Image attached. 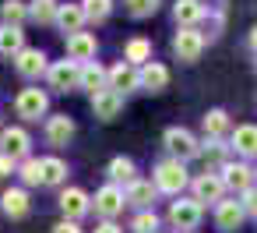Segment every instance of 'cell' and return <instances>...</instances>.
Wrapping results in <instances>:
<instances>
[{
    "label": "cell",
    "instance_id": "obj_1",
    "mask_svg": "<svg viewBox=\"0 0 257 233\" xmlns=\"http://www.w3.org/2000/svg\"><path fill=\"white\" fill-rule=\"evenodd\" d=\"M152 184H155V191L180 198V194H183V187L190 184V173H187V166H183L180 159H162V163L155 166V177H152Z\"/></svg>",
    "mask_w": 257,
    "mask_h": 233
},
{
    "label": "cell",
    "instance_id": "obj_2",
    "mask_svg": "<svg viewBox=\"0 0 257 233\" xmlns=\"http://www.w3.org/2000/svg\"><path fill=\"white\" fill-rule=\"evenodd\" d=\"M201 215H204V208L194 198H183L180 194L176 201H169V226L180 229V233H194L201 226Z\"/></svg>",
    "mask_w": 257,
    "mask_h": 233
},
{
    "label": "cell",
    "instance_id": "obj_3",
    "mask_svg": "<svg viewBox=\"0 0 257 233\" xmlns=\"http://www.w3.org/2000/svg\"><path fill=\"white\" fill-rule=\"evenodd\" d=\"M162 141H166V148L173 152V159H180V163H187V159H197V156H201V141H197L187 127H166Z\"/></svg>",
    "mask_w": 257,
    "mask_h": 233
},
{
    "label": "cell",
    "instance_id": "obj_4",
    "mask_svg": "<svg viewBox=\"0 0 257 233\" xmlns=\"http://www.w3.org/2000/svg\"><path fill=\"white\" fill-rule=\"evenodd\" d=\"M123 205H127V198H123V187H116V184H102V187L95 191V198H92V208H95L106 222H113V219L123 212Z\"/></svg>",
    "mask_w": 257,
    "mask_h": 233
},
{
    "label": "cell",
    "instance_id": "obj_5",
    "mask_svg": "<svg viewBox=\"0 0 257 233\" xmlns=\"http://www.w3.org/2000/svg\"><path fill=\"white\" fill-rule=\"evenodd\" d=\"M173 53H176L183 64L201 60V53H204V32H201V29H180V32L173 36Z\"/></svg>",
    "mask_w": 257,
    "mask_h": 233
},
{
    "label": "cell",
    "instance_id": "obj_6",
    "mask_svg": "<svg viewBox=\"0 0 257 233\" xmlns=\"http://www.w3.org/2000/svg\"><path fill=\"white\" fill-rule=\"evenodd\" d=\"M78 78H81V64H74V60H57L46 67V82L53 92H74Z\"/></svg>",
    "mask_w": 257,
    "mask_h": 233
},
{
    "label": "cell",
    "instance_id": "obj_7",
    "mask_svg": "<svg viewBox=\"0 0 257 233\" xmlns=\"http://www.w3.org/2000/svg\"><path fill=\"white\" fill-rule=\"evenodd\" d=\"M46 110H50V96L43 89H22L15 99V113L22 120H39V117H46Z\"/></svg>",
    "mask_w": 257,
    "mask_h": 233
},
{
    "label": "cell",
    "instance_id": "obj_8",
    "mask_svg": "<svg viewBox=\"0 0 257 233\" xmlns=\"http://www.w3.org/2000/svg\"><path fill=\"white\" fill-rule=\"evenodd\" d=\"M0 152L11 156L15 163H25L32 156V138L25 127H4L0 131Z\"/></svg>",
    "mask_w": 257,
    "mask_h": 233
},
{
    "label": "cell",
    "instance_id": "obj_9",
    "mask_svg": "<svg viewBox=\"0 0 257 233\" xmlns=\"http://www.w3.org/2000/svg\"><path fill=\"white\" fill-rule=\"evenodd\" d=\"M190 187H194V201L204 208V201H211V205H218L222 198H225V184H222V177L218 173H197L194 180H190Z\"/></svg>",
    "mask_w": 257,
    "mask_h": 233
},
{
    "label": "cell",
    "instance_id": "obj_10",
    "mask_svg": "<svg viewBox=\"0 0 257 233\" xmlns=\"http://www.w3.org/2000/svg\"><path fill=\"white\" fill-rule=\"evenodd\" d=\"M222 184H225V191H236V194H243V191H250L253 187V166L250 163H225L222 166Z\"/></svg>",
    "mask_w": 257,
    "mask_h": 233
},
{
    "label": "cell",
    "instance_id": "obj_11",
    "mask_svg": "<svg viewBox=\"0 0 257 233\" xmlns=\"http://www.w3.org/2000/svg\"><path fill=\"white\" fill-rule=\"evenodd\" d=\"M60 212H64V219L78 222L81 215L92 212V198H88L81 187H64V191H60Z\"/></svg>",
    "mask_w": 257,
    "mask_h": 233
},
{
    "label": "cell",
    "instance_id": "obj_12",
    "mask_svg": "<svg viewBox=\"0 0 257 233\" xmlns=\"http://www.w3.org/2000/svg\"><path fill=\"white\" fill-rule=\"evenodd\" d=\"M46 67H50V64H46V53H43L39 46H25V50L15 57V71H18L22 78H29V82L39 78V74H46Z\"/></svg>",
    "mask_w": 257,
    "mask_h": 233
},
{
    "label": "cell",
    "instance_id": "obj_13",
    "mask_svg": "<svg viewBox=\"0 0 257 233\" xmlns=\"http://www.w3.org/2000/svg\"><path fill=\"white\" fill-rule=\"evenodd\" d=\"M243 219H246V212H243V205H239L236 198H222V201L215 205V226H218V229L236 233V229L243 226Z\"/></svg>",
    "mask_w": 257,
    "mask_h": 233
},
{
    "label": "cell",
    "instance_id": "obj_14",
    "mask_svg": "<svg viewBox=\"0 0 257 233\" xmlns=\"http://www.w3.org/2000/svg\"><path fill=\"white\" fill-rule=\"evenodd\" d=\"M0 212H4L8 219H25L32 212V198L25 187H8L4 194H0Z\"/></svg>",
    "mask_w": 257,
    "mask_h": 233
},
{
    "label": "cell",
    "instance_id": "obj_15",
    "mask_svg": "<svg viewBox=\"0 0 257 233\" xmlns=\"http://www.w3.org/2000/svg\"><path fill=\"white\" fill-rule=\"evenodd\" d=\"M95 50H99V39L92 32H74L67 36V57L74 64H92L95 60Z\"/></svg>",
    "mask_w": 257,
    "mask_h": 233
},
{
    "label": "cell",
    "instance_id": "obj_16",
    "mask_svg": "<svg viewBox=\"0 0 257 233\" xmlns=\"http://www.w3.org/2000/svg\"><path fill=\"white\" fill-rule=\"evenodd\" d=\"M74 120L67 117V113H53V117H46V141L53 145V148H64V145H71V138H74Z\"/></svg>",
    "mask_w": 257,
    "mask_h": 233
},
{
    "label": "cell",
    "instance_id": "obj_17",
    "mask_svg": "<svg viewBox=\"0 0 257 233\" xmlns=\"http://www.w3.org/2000/svg\"><path fill=\"white\" fill-rule=\"evenodd\" d=\"M229 148H232L239 159H253V156H257V124H239V127H232Z\"/></svg>",
    "mask_w": 257,
    "mask_h": 233
},
{
    "label": "cell",
    "instance_id": "obj_18",
    "mask_svg": "<svg viewBox=\"0 0 257 233\" xmlns=\"http://www.w3.org/2000/svg\"><path fill=\"white\" fill-rule=\"evenodd\" d=\"M169 85V67L159 64V60H148L145 67H138V89L145 92H162Z\"/></svg>",
    "mask_w": 257,
    "mask_h": 233
},
{
    "label": "cell",
    "instance_id": "obj_19",
    "mask_svg": "<svg viewBox=\"0 0 257 233\" xmlns=\"http://www.w3.org/2000/svg\"><path fill=\"white\" fill-rule=\"evenodd\" d=\"M106 78H109V89L116 92V96H127V92H134L138 89V67H131V64H113V67H106Z\"/></svg>",
    "mask_w": 257,
    "mask_h": 233
},
{
    "label": "cell",
    "instance_id": "obj_20",
    "mask_svg": "<svg viewBox=\"0 0 257 233\" xmlns=\"http://www.w3.org/2000/svg\"><path fill=\"white\" fill-rule=\"evenodd\" d=\"M92 113H95L99 120H116V117L123 113V96H116L113 89L95 92V96H92Z\"/></svg>",
    "mask_w": 257,
    "mask_h": 233
},
{
    "label": "cell",
    "instance_id": "obj_21",
    "mask_svg": "<svg viewBox=\"0 0 257 233\" xmlns=\"http://www.w3.org/2000/svg\"><path fill=\"white\" fill-rule=\"evenodd\" d=\"M208 15V8L201 0H176L173 4V18L180 22V29H197V22Z\"/></svg>",
    "mask_w": 257,
    "mask_h": 233
},
{
    "label": "cell",
    "instance_id": "obj_22",
    "mask_svg": "<svg viewBox=\"0 0 257 233\" xmlns=\"http://www.w3.org/2000/svg\"><path fill=\"white\" fill-rule=\"evenodd\" d=\"M78 89H88L92 96H95V92H102V89H109L106 67H102L99 60H92V64H81V78H78Z\"/></svg>",
    "mask_w": 257,
    "mask_h": 233
},
{
    "label": "cell",
    "instance_id": "obj_23",
    "mask_svg": "<svg viewBox=\"0 0 257 233\" xmlns=\"http://www.w3.org/2000/svg\"><path fill=\"white\" fill-rule=\"evenodd\" d=\"M106 173H109V184H134L138 180V166H134V159L131 156H113L109 159V166H106Z\"/></svg>",
    "mask_w": 257,
    "mask_h": 233
},
{
    "label": "cell",
    "instance_id": "obj_24",
    "mask_svg": "<svg viewBox=\"0 0 257 233\" xmlns=\"http://www.w3.org/2000/svg\"><path fill=\"white\" fill-rule=\"evenodd\" d=\"M57 25H60V32H67V36L81 32V25H85L81 4H60V8H57Z\"/></svg>",
    "mask_w": 257,
    "mask_h": 233
},
{
    "label": "cell",
    "instance_id": "obj_25",
    "mask_svg": "<svg viewBox=\"0 0 257 233\" xmlns=\"http://www.w3.org/2000/svg\"><path fill=\"white\" fill-rule=\"evenodd\" d=\"M201 127H204V138H225V134H232V124H229V113L225 110H208L204 113V120H201Z\"/></svg>",
    "mask_w": 257,
    "mask_h": 233
},
{
    "label": "cell",
    "instance_id": "obj_26",
    "mask_svg": "<svg viewBox=\"0 0 257 233\" xmlns=\"http://www.w3.org/2000/svg\"><path fill=\"white\" fill-rule=\"evenodd\" d=\"M155 194H159V191H155L152 180H134V184H127V191H123L127 205H138V208H152Z\"/></svg>",
    "mask_w": 257,
    "mask_h": 233
},
{
    "label": "cell",
    "instance_id": "obj_27",
    "mask_svg": "<svg viewBox=\"0 0 257 233\" xmlns=\"http://www.w3.org/2000/svg\"><path fill=\"white\" fill-rule=\"evenodd\" d=\"M25 50V32L15 29V25H0V57H18Z\"/></svg>",
    "mask_w": 257,
    "mask_h": 233
},
{
    "label": "cell",
    "instance_id": "obj_28",
    "mask_svg": "<svg viewBox=\"0 0 257 233\" xmlns=\"http://www.w3.org/2000/svg\"><path fill=\"white\" fill-rule=\"evenodd\" d=\"M152 60V43L145 39V36H134L127 46H123V64H131V67H145Z\"/></svg>",
    "mask_w": 257,
    "mask_h": 233
},
{
    "label": "cell",
    "instance_id": "obj_29",
    "mask_svg": "<svg viewBox=\"0 0 257 233\" xmlns=\"http://www.w3.org/2000/svg\"><path fill=\"white\" fill-rule=\"evenodd\" d=\"M67 180V163L60 156H46L43 159V187H60Z\"/></svg>",
    "mask_w": 257,
    "mask_h": 233
},
{
    "label": "cell",
    "instance_id": "obj_30",
    "mask_svg": "<svg viewBox=\"0 0 257 233\" xmlns=\"http://www.w3.org/2000/svg\"><path fill=\"white\" fill-rule=\"evenodd\" d=\"M25 18H29L25 0H4V4H0V25H15V29H22Z\"/></svg>",
    "mask_w": 257,
    "mask_h": 233
},
{
    "label": "cell",
    "instance_id": "obj_31",
    "mask_svg": "<svg viewBox=\"0 0 257 233\" xmlns=\"http://www.w3.org/2000/svg\"><path fill=\"white\" fill-rule=\"evenodd\" d=\"M18 177H22L25 191H29V187H43V159L29 156L25 163H18Z\"/></svg>",
    "mask_w": 257,
    "mask_h": 233
},
{
    "label": "cell",
    "instance_id": "obj_32",
    "mask_svg": "<svg viewBox=\"0 0 257 233\" xmlns=\"http://www.w3.org/2000/svg\"><path fill=\"white\" fill-rule=\"evenodd\" d=\"M57 0H32V8H29V18L36 25H53L57 22Z\"/></svg>",
    "mask_w": 257,
    "mask_h": 233
},
{
    "label": "cell",
    "instance_id": "obj_33",
    "mask_svg": "<svg viewBox=\"0 0 257 233\" xmlns=\"http://www.w3.org/2000/svg\"><path fill=\"white\" fill-rule=\"evenodd\" d=\"M201 156L208 159V166H225L229 145H225V141H218V138H204V141H201Z\"/></svg>",
    "mask_w": 257,
    "mask_h": 233
},
{
    "label": "cell",
    "instance_id": "obj_34",
    "mask_svg": "<svg viewBox=\"0 0 257 233\" xmlns=\"http://www.w3.org/2000/svg\"><path fill=\"white\" fill-rule=\"evenodd\" d=\"M81 11H85V22H106L109 11H113V0H81Z\"/></svg>",
    "mask_w": 257,
    "mask_h": 233
},
{
    "label": "cell",
    "instance_id": "obj_35",
    "mask_svg": "<svg viewBox=\"0 0 257 233\" xmlns=\"http://www.w3.org/2000/svg\"><path fill=\"white\" fill-rule=\"evenodd\" d=\"M159 4L162 0H123V8H127L131 18H152L159 11Z\"/></svg>",
    "mask_w": 257,
    "mask_h": 233
},
{
    "label": "cell",
    "instance_id": "obj_36",
    "mask_svg": "<svg viewBox=\"0 0 257 233\" xmlns=\"http://www.w3.org/2000/svg\"><path fill=\"white\" fill-rule=\"evenodd\" d=\"M131 229H134V233H155V229H159V215H155L152 208H141V212L134 215Z\"/></svg>",
    "mask_w": 257,
    "mask_h": 233
},
{
    "label": "cell",
    "instance_id": "obj_37",
    "mask_svg": "<svg viewBox=\"0 0 257 233\" xmlns=\"http://www.w3.org/2000/svg\"><path fill=\"white\" fill-rule=\"evenodd\" d=\"M239 205H243V212H246V215H257V187L243 191V194H239Z\"/></svg>",
    "mask_w": 257,
    "mask_h": 233
},
{
    "label": "cell",
    "instance_id": "obj_38",
    "mask_svg": "<svg viewBox=\"0 0 257 233\" xmlns=\"http://www.w3.org/2000/svg\"><path fill=\"white\" fill-rule=\"evenodd\" d=\"M11 173H18V163H15L11 156L0 152V177H11Z\"/></svg>",
    "mask_w": 257,
    "mask_h": 233
},
{
    "label": "cell",
    "instance_id": "obj_39",
    "mask_svg": "<svg viewBox=\"0 0 257 233\" xmlns=\"http://www.w3.org/2000/svg\"><path fill=\"white\" fill-rule=\"evenodd\" d=\"M50 233H85V229H81L78 222H71V219H60V222H57Z\"/></svg>",
    "mask_w": 257,
    "mask_h": 233
},
{
    "label": "cell",
    "instance_id": "obj_40",
    "mask_svg": "<svg viewBox=\"0 0 257 233\" xmlns=\"http://www.w3.org/2000/svg\"><path fill=\"white\" fill-rule=\"evenodd\" d=\"M95 233H123V229H120L116 222H99V226H95Z\"/></svg>",
    "mask_w": 257,
    "mask_h": 233
},
{
    "label": "cell",
    "instance_id": "obj_41",
    "mask_svg": "<svg viewBox=\"0 0 257 233\" xmlns=\"http://www.w3.org/2000/svg\"><path fill=\"white\" fill-rule=\"evenodd\" d=\"M246 43H250V50H253V53H257V25H253V29H250V36H246Z\"/></svg>",
    "mask_w": 257,
    "mask_h": 233
},
{
    "label": "cell",
    "instance_id": "obj_42",
    "mask_svg": "<svg viewBox=\"0 0 257 233\" xmlns=\"http://www.w3.org/2000/svg\"><path fill=\"white\" fill-rule=\"evenodd\" d=\"M253 67H257V60H253Z\"/></svg>",
    "mask_w": 257,
    "mask_h": 233
}]
</instances>
